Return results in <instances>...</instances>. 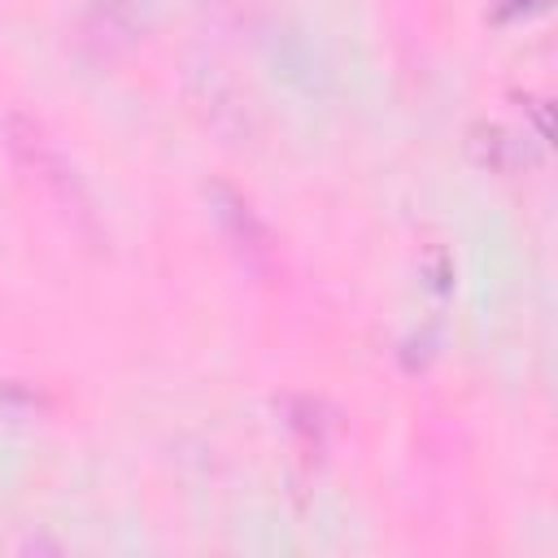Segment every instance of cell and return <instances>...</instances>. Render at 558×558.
Here are the masks:
<instances>
[{"label":"cell","mask_w":558,"mask_h":558,"mask_svg":"<svg viewBox=\"0 0 558 558\" xmlns=\"http://www.w3.org/2000/svg\"><path fill=\"white\" fill-rule=\"evenodd\" d=\"M4 135V153L17 170V179L31 187V196L83 244H100V218L92 205V192L78 174V166L70 161V153L52 140V131L26 113V109H9L0 122Z\"/></svg>","instance_id":"6da1fadb"},{"label":"cell","mask_w":558,"mask_h":558,"mask_svg":"<svg viewBox=\"0 0 558 558\" xmlns=\"http://www.w3.org/2000/svg\"><path fill=\"white\" fill-rule=\"evenodd\" d=\"M209 214H214V222H218V235H222L227 248L235 253L240 270H248V275L262 279V283L275 279V270H279V244H275L266 218L253 209V201L240 196V192L227 187V183H214V187H209Z\"/></svg>","instance_id":"7a4b0ae2"},{"label":"cell","mask_w":558,"mask_h":558,"mask_svg":"<svg viewBox=\"0 0 558 558\" xmlns=\"http://www.w3.org/2000/svg\"><path fill=\"white\" fill-rule=\"evenodd\" d=\"M471 153H475L480 166L501 170V174L519 166V144H514V135H510L506 126H497V122H480V126H471Z\"/></svg>","instance_id":"3957f363"}]
</instances>
